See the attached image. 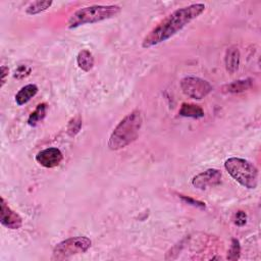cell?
<instances>
[{"label": "cell", "mask_w": 261, "mask_h": 261, "mask_svg": "<svg viewBox=\"0 0 261 261\" xmlns=\"http://www.w3.org/2000/svg\"><path fill=\"white\" fill-rule=\"evenodd\" d=\"M82 118L80 115H76L74 117H72L68 124H67V134L70 136V137H74L81 129L82 127Z\"/></svg>", "instance_id": "17"}, {"label": "cell", "mask_w": 261, "mask_h": 261, "mask_svg": "<svg viewBox=\"0 0 261 261\" xmlns=\"http://www.w3.org/2000/svg\"><path fill=\"white\" fill-rule=\"evenodd\" d=\"M180 89L186 96L200 100L205 98L212 91V86L209 82L201 77L186 76L180 81Z\"/></svg>", "instance_id": "6"}, {"label": "cell", "mask_w": 261, "mask_h": 261, "mask_svg": "<svg viewBox=\"0 0 261 261\" xmlns=\"http://www.w3.org/2000/svg\"><path fill=\"white\" fill-rule=\"evenodd\" d=\"M8 72H9L8 67L5 66V65H2L1 66V85H0L1 88H3V86L6 82V77L8 76Z\"/></svg>", "instance_id": "22"}, {"label": "cell", "mask_w": 261, "mask_h": 261, "mask_svg": "<svg viewBox=\"0 0 261 261\" xmlns=\"http://www.w3.org/2000/svg\"><path fill=\"white\" fill-rule=\"evenodd\" d=\"M76 63L82 70L86 72L90 71L94 66L93 54L87 49L81 50L76 55Z\"/></svg>", "instance_id": "14"}, {"label": "cell", "mask_w": 261, "mask_h": 261, "mask_svg": "<svg viewBox=\"0 0 261 261\" xmlns=\"http://www.w3.org/2000/svg\"><path fill=\"white\" fill-rule=\"evenodd\" d=\"M221 172L215 168H209L199 174L195 175L192 179V185L200 190H205L214 187L220 182Z\"/></svg>", "instance_id": "7"}, {"label": "cell", "mask_w": 261, "mask_h": 261, "mask_svg": "<svg viewBox=\"0 0 261 261\" xmlns=\"http://www.w3.org/2000/svg\"><path fill=\"white\" fill-rule=\"evenodd\" d=\"M224 168L228 174L244 188L249 190L257 188L259 172L257 167L249 160L230 157L225 160Z\"/></svg>", "instance_id": "4"}, {"label": "cell", "mask_w": 261, "mask_h": 261, "mask_svg": "<svg viewBox=\"0 0 261 261\" xmlns=\"http://www.w3.org/2000/svg\"><path fill=\"white\" fill-rule=\"evenodd\" d=\"M121 11L118 5H90L75 10L67 20L68 29L92 24L117 16Z\"/></svg>", "instance_id": "3"}, {"label": "cell", "mask_w": 261, "mask_h": 261, "mask_svg": "<svg viewBox=\"0 0 261 261\" xmlns=\"http://www.w3.org/2000/svg\"><path fill=\"white\" fill-rule=\"evenodd\" d=\"M241 60V53L237 46H230L226 49L224 55L225 68L229 73H233L239 69Z\"/></svg>", "instance_id": "10"}, {"label": "cell", "mask_w": 261, "mask_h": 261, "mask_svg": "<svg viewBox=\"0 0 261 261\" xmlns=\"http://www.w3.org/2000/svg\"><path fill=\"white\" fill-rule=\"evenodd\" d=\"M205 8L206 6L203 3H194L174 10L145 36L142 41V47L148 49L167 41L200 16L205 11Z\"/></svg>", "instance_id": "1"}, {"label": "cell", "mask_w": 261, "mask_h": 261, "mask_svg": "<svg viewBox=\"0 0 261 261\" xmlns=\"http://www.w3.org/2000/svg\"><path fill=\"white\" fill-rule=\"evenodd\" d=\"M180 199L182 201H185L186 203L192 205V206H195V207H200V208H204L205 207V204L201 201H198V200H195L193 198H190V197H186V196H179Z\"/></svg>", "instance_id": "21"}, {"label": "cell", "mask_w": 261, "mask_h": 261, "mask_svg": "<svg viewBox=\"0 0 261 261\" xmlns=\"http://www.w3.org/2000/svg\"><path fill=\"white\" fill-rule=\"evenodd\" d=\"M48 106L46 103H41L37 106V108L30 114L28 118V123L31 126H35L39 121L43 120L44 117L46 116Z\"/></svg>", "instance_id": "15"}, {"label": "cell", "mask_w": 261, "mask_h": 261, "mask_svg": "<svg viewBox=\"0 0 261 261\" xmlns=\"http://www.w3.org/2000/svg\"><path fill=\"white\" fill-rule=\"evenodd\" d=\"M247 222V214L244 211H238L234 215V223L238 226H243Z\"/></svg>", "instance_id": "20"}, {"label": "cell", "mask_w": 261, "mask_h": 261, "mask_svg": "<svg viewBox=\"0 0 261 261\" xmlns=\"http://www.w3.org/2000/svg\"><path fill=\"white\" fill-rule=\"evenodd\" d=\"M179 115L184 117H191V118H202L204 117L205 113L201 106L193 103H182L179 109Z\"/></svg>", "instance_id": "13"}, {"label": "cell", "mask_w": 261, "mask_h": 261, "mask_svg": "<svg viewBox=\"0 0 261 261\" xmlns=\"http://www.w3.org/2000/svg\"><path fill=\"white\" fill-rule=\"evenodd\" d=\"M143 125V115L138 109L126 114L114 127L109 140L108 147L116 151L125 148L137 140L140 129Z\"/></svg>", "instance_id": "2"}, {"label": "cell", "mask_w": 261, "mask_h": 261, "mask_svg": "<svg viewBox=\"0 0 261 261\" xmlns=\"http://www.w3.org/2000/svg\"><path fill=\"white\" fill-rule=\"evenodd\" d=\"M240 254H241L240 242L237 239H232L230 248L227 252V259L228 260H238L240 258Z\"/></svg>", "instance_id": "18"}, {"label": "cell", "mask_w": 261, "mask_h": 261, "mask_svg": "<svg viewBox=\"0 0 261 261\" xmlns=\"http://www.w3.org/2000/svg\"><path fill=\"white\" fill-rule=\"evenodd\" d=\"M39 89L35 84H29L24 87H22L16 94H15V102L18 106H21L25 103H28L32 98H34Z\"/></svg>", "instance_id": "11"}, {"label": "cell", "mask_w": 261, "mask_h": 261, "mask_svg": "<svg viewBox=\"0 0 261 261\" xmlns=\"http://www.w3.org/2000/svg\"><path fill=\"white\" fill-rule=\"evenodd\" d=\"M0 221L3 226L9 229H18L22 225V219L19 216V214L8 206L3 197H1Z\"/></svg>", "instance_id": "8"}, {"label": "cell", "mask_w": 261, "mask_h": 261, "mask_svg": "<svg viewBox=\"0 0 261 261\" xmlns=\"http://www.w3.org/2000/svg\"><path fill=\"white\" fill-rule=\"evenodd\" d=\"M92 245V242L87 237H71L56 244L53 249V260L67 259L73 255L87 252Z\"/></svg>", "instance_id": "5"}, {"label": "cell", "mask_w": 261, "mask_h": 261, "mask_svg": "<svg viewBox=\"0 0 261 261\" xmlns=\"http://www.w3.org/2000/svg\"><path fill=\"white\" fill-rule=\"evenodd\" d=\"M31 71H32V68L30 66L24 65V64L18 65L17 68L14 70L13 77H15L16 80H22V79L27 77L28 75H30Z\"/></svg>", "instance_id": "19"}, {"label": "cell", "mask_w": 261, "mask_h": 261, "mask_svg": "<svg viewBox=\"0 0 261 261\" xmlns=\"http://www.w3.org/2000/svg\"><path fill=\"white\" fill-rule=\"evenodd\" d=\"M51 0H44V1H34L32 2L27 8H25V13L29 15H36L39 14L43 11H46L51 5H52Z\"/></svg>", "instance_id": "16"}, {"label": "cell", "mask_w": 261, "mask_h": 261, "mask_svg": "<svg viewBox=\"0 0 261 261\" xmlns=\"http://www.w3.org/2000/svg\"><path fill=\"white\" fill-rule=\"evenodd\" d=\"M62 159V152L55 147L44 149L36 155V161L46 168H53L58 166Z\"/></svg>", "instance_id": "9"}, {"label": "cell", "mask_w": 261, "mask_h": 261, "mask_svg": "<svg viewBox=\"0 0 261 261\" xmlns=\"http://www.w3.org/2000/svg\"><path fill=\"white\" fill-rule=\"evenodd\" d=\"M253 86V81L251 79L246 80H239L234 81L230 84H226L222 87L223 93H229V94H236V93H242L249 89H251Z\"/></svg>", "instance_id": "12"}]
</instances>
